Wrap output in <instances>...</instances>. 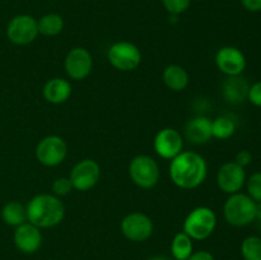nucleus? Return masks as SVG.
I'll return each mask as SVG.
<instances>
[{"label":"nucleus","instance_id":"cd10ccee","mask_svg":"<svg viewBox=\"0 0 261 260\" xmlns=\"http://www.w3.org/2000/svg\"><path fill=\"white\" fill-rule=\"evenodd\" d=\"M247 99H249L254 106L261 107V81L256 82V83H254L252 86H250Z\"/></svg>","mask_w":261,"mask_h":260},{"label":"nucleus","instance_id":"f257e3e1","mask_svg":"<svg viewBox=\"0 0 261 260\" xmlns=\"http://www.w3.org/2000/svg\"><path fill=\"white\" fill-rule=\"evenodd\" d=\"M208 165L205 158L196 152L186 150L176 155L170 163L171 181L184 190L196 189L205 181Z\"/></svg>","mask_w":261,"mask_h":260},{"label":"nucleus","instance_id":"4be33fe9","mask_svg":"<svg viewBox=\"0 0 261 260\" xmlns=\"http://www.w3.org/2000/svg\"><path fill=\"white\" fill-rule=\"evenodd\" d=\"M38 23V33L46 37H54L59 33L63 32L64 30V19L61 15L56 13H48V14L42 15Z\"/></svg>","mask_w":261,"mask_h":260},{"label":"nucleus","instance_id":"bb28decb","mask_svg":"<svg viewBox=\"0 0 261 260\" xmlns=\"http://www.w3.org/2000/svg\"><path fill=\"white\" fill-rule=\"evenodd\" d=\"M51 189H53L54 195H56L60 198V196H65V195H68V194H70L71 190H73L74 188H73V184H71L70 178L59 177L54 181Z\"/></svg>","mask_w":261,"mask_h":260},{"label":"nucleus","instance_id":"393cba45","mask_svg":"<svg viewBox=\"0 0 261 260\" xmlns=\"http://www.w3.org/2000/svg\"><path fill=\"white\" fill-rule=\"evenodd\" d=\"M247 195L255 201H261V172H255L246 180Z\"/></svg>","mask_w":261,"mask_h":260},{"label":"nucleus","instance_id":"dca6fc26","mask_svg":"<svg viewBox=\"0 0 261 260\" xmlns=\"http://www.w3.org/2000/svg\"><path fill=\"white\" fill-rule=\"evenodd\" d=\"M185 138L194 144H204L213 138L212 120L205 116H196L189 120L185 125Z\"/></svg>","mask_w":261,"mask_h":260},{"label":"nucleus","instance_id":"423d86ee","mask_svg":"<svg viewBox=\"0 0 261 260\" xmlns=\"http://www.w3.org/2000/svg\"><path fill=\"white\" fill-rule=\"evenodd\" d=\"M107 59L115 69L120 71L135 70L142 63V53L137 45L127 41H120L110 46Z\"/></svg>","mask_w":261,"mask_h":260},{"label":"nucleus","instance_id":"20e7f679","mask_svg":"<svg viewBox=\"0 0 261 260\" xmlns=\"http://www.w3.org/2000/svg\"><path fill=\"white\" fill-rule=\"evenodd\" d=\"M217 227V216L209 206H198L186 216L182 231L195 241L206 240Z\"/></svg>","mask_w":261,"mask_h":260},{"label":"nucleus","instance_id":"f03ea898","mask_svg":"<svg viewBox=\"0 0 261 260\" xmlns=\"http://www.w3.org/2000/svg\"><path fill=\"white\" fill-rule=\"evenodd\" d=\"M25 209H27V221L40 229L58 226L65 217V206L63 201L54 194L35 195Z\"/></svg>","mask_w":261,"mask_h":260},{"label":"nucleus","instance_id":"9b49d317","mask_svg":"<svg viewBox=\"0 0 261 260\" xmlns=\"http://www.w3.org/2000/svg\"><path fill=\"white\" fill-rule=\"evenodd\" d=\"M246 184L245 168L237 165L234 161L226 162L219 167L217 172V185L223 193L232 195L241 191Z\"/></svg>","mask_w":261,"mask_h":260},{"label":"nucleus","instance_id":"2eb2a0df","mask_svg":"<svg viewBox=\"0 0 261 260\" xmlns=\"http://www.w3.org/2000/svg\"><path fill=\"white\" fill-rule=\"evenodd\" d=\"M13 240H14L15 247L20 252L35 254L42 245V233H41V229L35 224L25 222V223L15 227Z\"/></svg>","mask_w":261,"mask_h":260},{"label":"nucleus","instance_id":"6ab92c4d","mask_svg":"<svg viewBox=\"0 0 261 260\" xmlns=\"http://www.w3.org/2000/svg\"><path fill=\"white\" fill-rule=\"evenodd\" d=\"M162 78L166 87L173 92H181L188 88L189 86L188 71L177 64H171V65L166 66Z\"/></svg>","mask_w":261,"mask_h":260},{"label":"nucleus","instance_id":"c85d7f7f","mask_svg":"<svg viewBox=\"0 0 261 260\" xmlns=\"http://www.w3.org/2000/svg\"><path fill=\"white\" fill-rule=\"evenodd\" d=\"M234 162H236L239 166H241V167L244 168L247 167V166L252 162L251 152L246 149L240 150V152L236 154V157H234Z\"/></svg>","mask_w":261,"mask_h":260},{"label":"nucleus","instance_id":"2f4dec72","mask_svg":"<svg viewBox=\"0 0 261 260\" xmlns=\"http://www.w3.org/2000/svg\"><path fill=\"white\" fill-rule=\"evenodd\" d=\"M256 219L261 222V201L256 203Z\"/></svg>","mask_w":261,"mask_h":260},{"label":"nucleus","instance_id":"f8f14e48","mask_svg":"<svg viewBox=\"0 0 261 260\" xmlns=\"http://www.w3.org/2000/svg\"><path fill=\"white\" fill-rule=\"evenodd\" d=\"M101 168L94 160H82L76 163L70 172V181L73 188L79 191L91 190L98 183Z\"/></svg>","mask_w":261,"mask_h":260},{"label":"nucleus","instance_id":"4468645a","mask_svg":"<svg viewBox=\"0 0 261 260\" xmlns=\"http://www.w3.org/2000/svg\"><path fill=\"white\" fill-rule=\"evenodd\" d=\"M155 153L163 160H173L182 152L184 139L180 132L173 127H165L155 134L153 142Z\"/></svg>","mask_w":261,"mask_h":260},{"label":"nucleus","instance_id":"5701e85b","mask_svg":"<svg viewBox=\"0 0 261 260\" xmlns=\"http://www.w3.org/2000/svg\"><path fill=\"white\" fill-rule=\"evenodd\" d=\"M236 132V124L231 117L219 116L212 121V134L217 139H229Z\"/></svg>","mask_w":261,"mask_h":260},{"label":"nucleus","instance_id":"0eeeda50","mask_svg":"<svg viewBox=\"0 0 261 260\" xmlns=\"http://www.w3.org/2000/svg\"><path fill=\"white\" fill-rule=\"evenodd\" d=\"M68 154V145L63 138L58 135H48L36 147V158L46 167H55L61 165Z\"/></svg>","mask_w":261,"mask_h":260},{"label":"nucleus","instance_id":"1a4fd4ad","mask_svg":"<svg viewBox=\"0 0 261 260\" xmlns=\"http://www.w3.org/2000/svg\"><path fill=\"white\" fill-rule=\"evenodd\" d=\"M122 235L133 242H144L153 235V222L142 212H133L122 218L120 224Z\"/></svg>","mask_w":261,"mask_h":260},{"label":"nucleus","instance_id":"6e6552de","mask_svg":"<svg viewBox=\"0 0 261 260\" xmlns=\"http://www.w3.org/2000/svg\"><path fill=\"white\" fill-rule=\"evenodd\" d=\"M38 23L36 18L30 14L15 15L10 19L7 27V36L14 45L24 46L32 43L37 38Z\"/></svg>","mask_w":261,"mask_h":260},{"label":"nucleus","instance_id":"a878e982","mask_svg":"<svg viewBox=\"0 0 261 260\" xmlns=\"http://www.w3.org/2000/svg\"><path fill=\"white\" fill-rule=\"evenodd\" d=\"M191 0H162L165 9L171 15H180L185 13L190 7Z\"/></svg>","mask_w":261,"mask_h":260},{"label":"nucleus","instance_id":"b1692460","mask_svg":"<svg viewBox=\"0 0 261 260\" xmlns=\"http://www.w3.org/2000/svg\"><path fill=\"white\" fill-rule=\"evenodd\" d=\"M241 255L244 260H261V237L249 236L244 239Z\"/></svg>","mask_w":261,"mask_h":260},{"label":"nucleus","instance_id":"9d476101","mask_svg":"<svg viewBox=\"0 0 261 260\" xmlns=\"http://www.w3.org/2000/svg\"><path fill=\"white\" fill-rule=\"evenodd\" d=\"M64 68L70 79L83 81L91 74L93 68V59L91 53L84 47H73L66 54Z\"/></svg>","mask_w":261,"mask_h":260},{"label":"nucleus","instance_id":"7c9ffc66","mask_svg":"<svg viewBox=\"0 0 261 260\" xmlns=\"http://www.w3.org/2000/svg\"><path fill=\"white\" fill-rule=\"evenodd\" d=\"M186 260H216V259H214L212 252L206 251V250H199V251L193 252V254H191Z\"/></svg>","mask_w":261,"mask_h":260},{"label":"nucleus","instance_id":"7ed1b4c3","mask_svg":"<svg viewBox=\"0 0 261 260\" xmlns=\"http://www.w3.org/2000/svg\"><path fill=\"white\" fill-rule=\"evenodd\" d=\"M223 216L231 226L246 227L256 219V203L247 194H232L223 205Z\"/></svg>","mask_w":261,"mask_h":260},{"label":"nucleus","instance_id":"412c9836","mask_svg":"<svg viewBox=\"0 0 261 260\" xmlns=\"http://www.w3.org/2000/svg\"><path fill=\"white\" fill-rule=\"evenodd\" d=\"M194 240L185 232H178L173 236L171 242V254L175 260H186L194 252Z\"/></svg>","mask_w":261,"mask_h":260},{"label":"nucleus","instance_id":"c756f323","mask_svg":"<svg viewBox=\"0 0 261 260\" xmlns=\"http://www.w3.org/2000/svg\"><path fill=\"white\" fill-rule=\"evenodd\" d=\"M241 4L249 12H261V0H241Z\"/></svg>","mask_w":261,"mask_h":260},{"label":"nucleus","instance_id":"473e14b6","mask_svg":"<svg viewBox=\"0 0 261 260\" xmlns=\"http://www.w3.org/2000/svg\"><path fill=\"white\" fill-rule=\"evenodd\" d=\"M148 260H170V259H167V257H165V256H153Z\"/></svg>","mask_w":261,"mask_h":260},{"label":"nucleus","instance_id":"aec40b11","mask_svg":"<svg viewBox=\"0 0 261 260\" xmlns=\"http://www.w3.org/2000/svg\"><path fill=\"white\" fill-rule=\"evenodd\" d=\"M2 218L9 226L18 227L27 222V209L19 201H9L3 206Z\"/></svg>","mask_w":261,"mask_h":260},{"label":"nucleus","instance_id":"39448f33","mask_svg":"<svg viewBox=\"0 0 261 260\" xmlns=\"http://www.w3.org/2000/svg\"><path fill=\"white\" fill-rule=\"evenodd\" d=\"M129 175L133 183L142 189H152L160 181V167L150 155L139 154L130 161Z\"/></svg>","mask_w":261,"mask_h":260},{"label":"nucleus","instance_id":"f3484780","mask_svg":"<svg viewBox=\"0 0 261 260\" xmlns=\"http://www.w3.org/2000/svg\"><path fill=\"white\" fill-rule=\"evenodd\" d=\"M249 88L250 84L241 75L227 76L222 84V96L229 103L239 105L247 99Z\"/></svg>","mask_w":261,"mask_h":260},{"label":"nucleus","instance_id":"a211bd4d","mask_svg":"<svg viewBox=\"0 0 261 260\" xmlns=\"http://www.w3.org/2000/svg\"><path fill=\"white\" fill-rule=\"evenodd\" d=\"M42 94L43 98L50 103H64L71 96V84L64 78H53L45 83Z\"/></svg>","mask_w":261,"mask_h":260},{"label":"nucleus","instance_id":"ddd939ff","mask_svg":"<svg viewBox=\"0 0 261 260\" xmlns=\"http://www.w3.org/2000/svg\"><path fill=\"white\" fill-rule=\"evenodd\" d=\"M217 68L227 76L241 75L246 69L247 61L240 48L234 46H223L216 54Z\"/></svg>","mask_w":261,"mask_h":260}]
</instances>
